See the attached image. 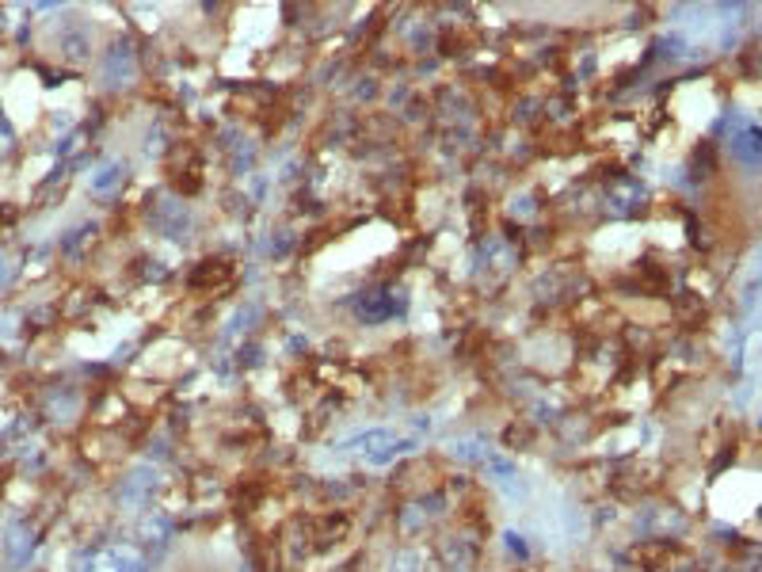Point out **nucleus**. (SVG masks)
Listing matches in <instances>:
<instances>
[{"label":"nucleus","instance_id":"nucleus-1","mask_svg":"<svg viewBox=\"0 0 762 572\" xmlns=\"http://www.w3.org/2000/svg\"><path fill=\"white\" fill-rule=\"evenodd\" d=\"M419 443H424V432H419V427L408 432V427H397V424H374V427H363V432H352L347 440H339L331 446V451H336L339 458H355L370 470H385L397 458L416 451Z\"/></svg>","mask_w":762,"mask_h":572},{"label":"nucleus","instance_id":"nucleus-2","mask_svg":"<svg viewBox=\"0 0 762 572\" xmlns=\"http://www.w3.org/2000/svg\"><path fill=\"white\" fill-rule=\"evenodd\" d=\"M73 572H149V558L130 542L88 546L73 558Z\"/></svg>","mask_w":762,"mask_h":572},{"label":"nucleus","instance_id":"nucleus-3","mask_svg":"<svg viewBox=\"0 0 762 572\" xmlns=\"http://www.w3.org/2000/svg\"><path fill=\"white\" fill-rule=\"evenodd\" d=\"M405 290L400 286H374V290H363L355 298V317L366 320V325H382V320H393L397 313H405Z\"/></svg>","mask_w":762,"mask_h":572},{"label":"nucleus","instance_id":"nucleus-4","mask_svg":"<svg viewBox=\"0 0 762 572\" xmlns=\"http://www.w3.org/2000/svg\"><path fill=\"white\" fill-rule=\"evenodd\" d=\"M4 558H8V565H12V569L31 565V558H34V534H31V526H23V523L8 526V534H4Z\"/></svg>","mask_w":762,"mask_h":572},{"label":"nucleus","instance_id":"nucleus-5","mask_svg":"<svg viewBox=\"0 0 762 572\" xmlns=\"http://www.w3.org/2000/svg\"><path fill=\"white\" fill-rule=\"evenodd\" d=\"M152 485H157V473H152V470H133L130 481L122 485V500H127L130 507H141L149 500Z\"/></svg>","mask_w":762,"mask_h":572},{"label":"nucleus","instance_id":"nucleus-6","mask_svg":"<svg viewBox=\"0 0 762 572\" xmlns=\"http://www.w3.org/2000/svg\"><path fill=\"white\" fill-rule=\"evenodd\" d=\"M119 184H122V165H119V160H107V165H100L92 176H88V187H92V191H100V195L115 191Z\"/></svg>","mask_w":762,"mask_h":572},{"label":"nucleus","instance_id":"nucleus-7","mask_svg":"<svg viewBox=\"0 0 762 572\" xmlns=\"http://www.w3.org/2000/svg\"><path fill=\"white\" fill-rule=\"evenodd\" d=\"M168 534H172V526L160 520V515H149V520L141 523V539H146V542H157L160 550L168 546Z\"/></svg>","mask_w":762,"mask_h":572},{"label":"nucleus","instance_id":"nucleus-8","mask_svg":"<svg viewBox=\"0 0 762 572\" xmlns=\"http://www.w3.org/2000/svg\"><path fill=\"white\" fill-rule=\"evenodd\" d=\"M732 146H736V154H740L743 160H755V157H759V130H755V127H748V130H743V138H736Z\"/></svg>","mask_w":762,"mask_h":572},{"label":"nucleus","instance_id":"nucleus-9","mask_svg":"<svg viewBox=\"0 0 762 572\" xmlns=\"http://www.w3.org/2000/svg\"><path fill=\"white\" fill-rule=\"evenodd\" d=\"M419 565H424V558H419L416 550H405V553H397V558H393L389 572H419Z\"/></svg>","mask_w":762,"mask_h":572},{"label":"nucleus","instance_id":"nucleus-10","mask_svg":"<svg viewBox=\"0 0 762 572\" xmlns=\"http://www.w3.org/2000/svg\"><path fill=\"white\" fill-rule=\"evenodd\" d=\"M12 141H16V127H12V119H8L4 107H0V154L12 149Z\"/></svg>","mask_w":762,"mask_h":572},{"label":"nucleus","instance_id":"nucleus-11","mask_svg":"<svg viewBox=\"0 0 762 572\" xmlns=\"http://www.w3.org/2000/svg\"><path fill=\"white\" fill-rule=\"evenodd\" d=\"M504 542H507V550H511V553H518V558H526V546H518V542H523V539H518L515 531H507V534H504Z\"/></svg>","mask_w":762,"mask_h":572},{"label":"nucleus","instance_id":"nucleus-12","mask_svg":"<svg viewBox=\"0 0 762 572\" xmlns=\"http://www.w3.org/2000/svg\"><path fill=\"white\" fill-rule=\"evenodd\" d=\"M4 283H8V264L0 260V286H4Z\"/></svg>","mask_w":762,"mask_h":572}]
</instances>
